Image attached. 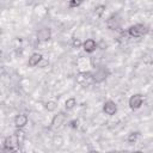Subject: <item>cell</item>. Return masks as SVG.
<instances>
[{
  "label": "cell",
  "instance_id": "cell-4",
  "mask_svg": "<svg viewBox=\"0 0 153 153\" xmlns=\"http://www.w3.org/2000/svg\"><path fill=\"white\" fill-rule=\"evenodd\" d=\"M103 112L108 116H114L117 112V104L111 99L105 100L103 104Z\"/></svg>",
  "mask_w": 153,
  "mask_h": 153
},
{
  "label": "cell",
  "instance_id": "cell-3",
  "mask_svg": "<svg viewBox=\"0 0 153 153\" xmlns=\"http://www.w3.org/2000/svg\"><path fill=\"white\" fill-rule=\"evenodd\" d=\"M143 104V96L141 93H135L129 97L128 99V105L131 110H139Z\"/></svg>",
  "mask_w": 153,
  "mask_h": 153
},
{
  "label": "cell",
  "instance_id": "cell-14",
  "mask_svg": "<svg viewBox=\"0 0 153 153\" xmlns=\"http://www.w3.org/2000/svg\"><path fill=\"white\" fill-rule=\"evenodd\" d=\"M76 106V99L74 97H69L65 102V109L66 110H73Z\"/></svg>",
  "mask_w": 153,
  "mask_h": 153
},
{
  "label": "cell",
  "instance_id": "cell-19",
  "mask_svg": "<svg viewBox=\"0 0 153 153\" xmlns=\"http://www.w3.org/2000/svg\"><path fill=\"white\" fill-rule=\"evenodd\" d=\"M68 126H69L71 128H73V129H76V128L79 127V120L74 118V120L69 121V122H68Z\"/></svg>",
  "mask_w": 153,
  "mask_h": 153
},
{
  "label": "cell",
  "instance_id": "cell-21",
  "mask_svg": "<svg viewBox=\"0 0 153 153\" xmlns=\"http://www.w3.org/2000/svg\"><path fill=\"white\" fill-rule=\"evenodd\" d=\"M48 65H49V61H48V60H45V59L43 57V59L41 60V62L38 63V67H41V68H44V67H47Z\"/></svg>",
  "mask_w": 153,
  "mask_h": 153
},
{
  "label": "cell",
  "instance_id": "cell-22",
  "mask_svg": "<svg viewBox=\"0 0 153 153\" xmlns=\"http://www.w3.org/2000/svg\"><path fill=\"white\" fill-rule=\"evenodd\" d=\"M88 153H99V152L96 151V149H91V151H88Z\"/></svg>",
  "mask_w": 153,
  "mask_h": 153
},
{
  "label": "cell",
  "instance_id": "cell-15",
  "mask_svg": "<svg viewBox=\"0 0 153 153\" xmlns=\"http://www.w3.org/2000/svg\"><path fill=\"white\" fill-rule=\"evenodd\" d=\"M140 137V131H131L128 134L127 136V141L128 143H135Z\"/></svg>",
  "mask_w": 153,
  "mask_h": 153
},
{
  "label": "cell",
  "instance_id": "cell-11",
  "mask_svg": "<svg viewBox=\"0 0 153 153\" xmlns=\"http://www.w3.org/2000/svg\"><path fill=\"white\" fill-rule=\"evenodd\" d=\"M14 139H16V142H17V146L20 147L25 140V133L23 129H16L14 130V134H13Z\"/></svg>",
  "mask_w": 153,
  "mask_h": 153
},
{
  "label": "cell",
  "instance_id": "cell-16",
  "mask_svg": "<svg viewBox=\"0 0 153 153\" xmlns=\"http://www.w3.org/2000/svg\"><path fill=\"white\" fill-rule=\"evenodd\" d=\"M44 108H45V110H48L49 112H53V111L56 110L57 103H56L55 100H48V102L44 103Z\"/></svg>",
  "mask_w": 153,
  "mask_h": 153
},
{
  "label": "cell",
  "instance_id": "cell-23",
  "mask_svg": "<svg viewBox=\"0 0 153 153\" xmlns=\"http://www.w3.org/2000/svg\"><path fill=\"white\" fill-rule=\"evenodd\" d=\"M133 153H143V152H142V151H134Z\"/></svg>",
  "mask_w": 153,
  "mask_h": 153
},
{
  "label": "cell",
  "instance_id": "cell-17",
  "mask_svg": "<svg viewBox=\"0 0 153 153\" xmlns=\"http://www.w3.org/2000/svg\"><path fill=\"white\" fill-rule=\"evenodd\" d=\"M105 5H103V4H98V5H96L94 6V13L98 16V17H100L103 13H104V11H105Z\"/></svg>",
  "mask_w": 153,
  "mask_h": 153
},
{
  "label": "cell",
  "instance_id": "cell-2",
  "mask_svg": "<svg viewBox=\"0 0 153 153\" xmlns=\"http://www.w3.org/2000/svg\"><path fill=\"white\" fill-rule=\"evenodd\" d=\"M146 32H147V27L143 24H134V25L129 26L127 30L128 36L131 38H139V37L143 36Z\"/></svg>",
  "mask_w": 153,
  "mask_h": 153
},
{
  "label": "cell",
  "instance_id": "cell-8",
  "mask_svg": "<svg viewBox=\"0 0 153 153\" xmlns=\"http://www.w3.org/2000/svg\"><path fill=\"white\" fill-rule=\"evenodd\" d=\"M82 49H84V51H86L88 54H92L97 49V42L93 38H87L82 43Z\"/></svg>",
  "mask_w": 153,
  "mask_h": 153
},
{
  "label": "cell",
  "instance_id": "cell-10",
  "mask_svg": "<svg viewBox=\"0 0 153 153\" xmlns=\"http://www.w3.org/2000/svg\"><path fill=\"white\" fill-rule=\"evenodd\" d=\"M42 59H43V56L41 53H32L27 60V66L29 67H36V66H38V63L41 62Z\"/></svg>",
  "mask_w": 153,
  "mask_h": 153
},
{
  "label": "cell",
  "instance_id": "cell-6",
  "mask_svg": "<svg viewBox=\"0 0 153 153\" xmlns=\"http://www.w3.org/2000/svg\"><path fill=\"white\" fill-rule=\"evenodd\" d=\"M27 122H29V117L25 114H18V115H16V117L13 120L16 129H23L27 124Z\"/></svg>",
  "mask_w": 153,
  "mask_h": 153
},
{
  "label": "cell",
  "instance_id": "cell-18",
  "mask_svg": "<svg viewBox=\"0 0 153 153\" xmlns=\"http://www.w3.org/2000/svg\"><path fill=\"white\" fill-rule=\"evenodd\" d=\"M82 43H84V42H82L80 38H78V37H73V38H72V47L75 48V49L81 48V47H82Z\"/></svg>",
  "mask_w": 153,
  "mask_h": 153
},
{
  "label": "cell",
  "instance_id": "cell-7",
  "mask_svg": "<svg viewBox=\"0 0 153 153\" xmlns=\"http://www.w3.org/2000/svg\"><path fill=\"white\" fill-rule=\"evenodd\" d=\"M66 121V115L63 112H59L56 115H54V117L51 118V122H50V128H54V129H57L60 128L63 122Z\"/></svg>",
  "mask_w": 153,
  "mask_h": 153
},
{
  "label": "cell",
  "instance_id": "cell-1",
  "mask_svg": "<svg viewBox=\"0 0 153 153\" xmlns=\"http://www.w3.org/2000/svg\"><path fill=\"white\" fill-rule=\"evenodd\" d=\"M76 82L80 85V86H88L94 82V78H93V73L90 72V71H82V72H79L76 74Z\"/></svg>",
  "mask_w": 153,
  "mask_h": 153
},
{
  "label": "cell",
  "instance_id": "cell-20",
  "mask_svg": "<svg viewBox=\"0 0 153 153\" xmlns=\"http://www.w3.org/2000/svg\"><path fill=\"white\" fill-rule=\"evenodd\" d=\"M81 5V1L80 0H71L69 2H68V6L69 7H78V6H80Z\"/></svg>",
  "mask_w": 153,
  "mask_h": 153
},
{
  "label": "cell",
  "instance_id": "cell-24",
  "mask_svg": "<svg viewBox=\"0 0 153 153\" xmlns=\"http://www.w3.org/2000/svg\"><path fill=\"white\" fill-rule=\"evenodd\" d=\"M105 153H117L116 151H109V152H105Z\"/></svg>",
  "mask_w": 153,
  "mask_h": 153
},
{
  "label": "cell",
  "instance_id": "cell-9",
  "mask_svg": "<svg viewBox=\"0 0 153 153\" xmlns=\"http://www.w3.org/2000/svg\"><path fill=\"white\" fill-rule=\"evenodd\" d=\"M106 25L110 30H116L118 26H120V19H118V16L117 14H111L108 19H106Z\"/></svg>",
  "mask_w": 153,
  "mask_h": 153
},
{
  "label": "cell",
  "instance_id": "cell-5",
  "mask_svg": "<svg viewBox=\"0 0 153 153\" xmlns=\"http://www.w3.org/2000/svg\"><path fill=\"white\" fill-rule=\"evenodd\" d=\"M36 37L39 42H48L51 38V29L50 27H42L37 31Z\"/></svg>",
  "mask_w": 153,
  "mask_h": 153
},
{
  "label": "cell",
  "instance_id": "cell-13",
  "mask_svg": "<svg viewBox=\"0 0 153 153\" xmlns=\"http://www.w3.org/2000/svg\"><path fill=\"white\" fill-rule=\"evenodd\" d=\"M93 78H94V82H102L103 80L106 79V73L104 68H99L96 71V73H93Z\"/></svg>",
  "mask_w": 153,
  "mask_h": 153
},
{
  "label": "cell",
  "instance_id": "cell-12",
  "mask_svg": "<svg viewBox=\"0 0 153 153\" xmlns=\"http://www.w3.org/2000/svg\"><path fill=\"white\" fill-rule=\"evenodd\" d=\"M4 148L5 149H7V151H11L13 147H16L17 146V142H16V139L14 137H12V136H10V135H7L5 139H4Z\"/></svg>",
  "mask_w": 153,
  "mask_h": 153
}]
</instances>
